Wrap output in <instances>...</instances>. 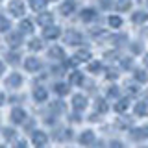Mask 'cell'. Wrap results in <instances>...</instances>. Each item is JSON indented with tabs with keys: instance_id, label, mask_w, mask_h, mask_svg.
Returning a JSON list of instances; mask_svg holds the SVG:
<instances>
[{
	"instance_id": "1",
	"label": "cell",
	"mask_w": 148,
	"mask_h": 148,
	"mask_svg": "<svg viewBox=\"0 0 148 148\" xmlns=\"http://www.w3.org/2000/svg\"><path fill=\"white\" fill-rule=\"evenodd\" d=\"M37 22L45 28L54 26V15L50 11H41V13H37Z\"/></svg>"
},
{
	"instance_id": "2",
	"label": "cell",
	"mask_w": 148,
	"mask_h": 148,
	"mask_svg": "<svg viewBox=\"0 0 148 148\" xmlns=\"http://www.w3.org/2000/svg\"><path fill=\"white\" fill-rule=\"evenodd\" d=\"M8 9H9V13L11 15H15V17H21V15H24V2H9L8 4Z\"/></svg>"
},
{
	"instance_id": "3",
	"label": "cell",
	"mask_w": 148,
	"mask_h": 148,
	"mask_svg": "<svg viewBox=\"0 0 148 148\" xmlns=\"http://www.w3.org/2000/svg\"><path fill=\"white\" fill-rule=\"evenodd\" d=\"M43 35H45V39H48V41H56L61 35V28L59 26H48V28H45Z\"/></svg>"
},
{
	"instance_id": "4",
	"label": "cell",
	"mask_w": 148,
	"mask_h": 148,
	"mask_svg": "<svg viewBox=\"0 0 148 148\" xmlns=\"http://www.w3.org/2000/svg\"><path fill=\"white\" fill-rule=\"evenodd\" d=\"M32 141H34V145L37 146V148H43L45 145H46V141H48V137H46V133L45 132H34V135H32Z\"/></svg>"
},
{
	"instance_id": "5",
	"label": "cell",
	"mask_w": 148,
	"mask_h": 148,
	"mask_svg": "<svg viewBox=\"0 0 148 148\" xmlns=\"http://www.w3.org/2000/svg\"><path fill=\"white\" fill-rule=\"evenodd\" d=\"M72 108L76 111H83L87 108V98L83 95H74L72 96Z\"/></svg>"
},
{
	"instance_id": "6",
	"label": "cell",
	"mask_w": 148,
	"mask_h": 148,
	"mask_svg": "<svg viewBox=\"0 0 148 148\" xmlns=\"http://www.w3.org/2000/svg\"><path fill=\"white\" fill-rule=\"evenodd\" d=\"M11 120L15 124H22L26 120V111L22 108H13L11 109Z\"/></svg>"
},
{
	"instance_id": "7",
	"label": "cell",
	"mask_w": 148,
	"mask_h": 148,
	"mask_svg": "<svg viewBox=\"0 0 148 148\" xmlns=\"http://www.w3.org/2000/svg\"><path fill=\"white\" fill-rule=\"evenodd\" d=\"M24 69L28 72H35V71L41 69V61L37 58H26L24 59Z\"/></svg>"
},
{
	"instance_id": "8",
	"label": "cell",
	"mask_w": 148,
	"mask_h": 148,
	"mask_svg": "<svg viewBox=\"0 0 148 148\" xmlns=\"http://www.w3.org/2000/svg\"><path fill=\"white\" fill-rule=\"evenodd\" d=\"M80 143L83 146H91L92 143H95V133H92V130H85V132H82Z\"/></svg>"
},
{
	"instance_id": "9",
	"label": "cell",
	"mask_w": 148,
	"mask_h": 148,
	"mask_svg": "<svg viewBox=\"0 0 148 148\" xmlns=\"http://www.w3.org/2000/svg\"><path fill=\"white\" fill-rule=\"evenodd\" d=\"M74 9H76V2H63L61 6H59V13L67 17V15H72Z\"/></svg>"
},
{
	"instance_id": "10",
	"label": "cell",
	"mask_w": 148,
	"mask_h": 148,
	"mask_svg": "<svg viewBox=\"0 0 148 148\" xmlns=\"http://www.w3.org/2000/svg\"><path fill=\"white\" fill-rule=\"evenodd\" d=\"M21 43H22V35L21 34H15V32H13V34L8 35V45L11 46V48H18Z\"/></svg>"
},
{
	"instance_id": "11",
	"label": "cell",
	"mask_w": 148,
	"mask_h": 148,
	"mask_svg": "<svg viewBox=\"0 0 148 148\" xmlns=\"http://www.w3.org/2000/svg\"><path fill=\"white\" fill-rule=\"evenodd\" d=\"M6 83H8V87H21L22 76L18 72H13V74H9V78L6 80Z\"/></svg>"
},
{
	"instance_id": "12",
	"label": "cell",
	"mask_w": 148,
	"mask_h": 148,
	"mask_svg": "<svg viewBox=\"0 0 148 148\" xmlns=\"http://www.w3.org/2000/svg\"><path fill=\"white\" fill-rule=\"evenodd\" d=\"M65 41H67L69 45L76 46V45H80V43H82V35L78 34V32H69V34L65 35Z\"/></svg>"
},
{
	"instance_id": "13",
	"label": "cell",
	"mask_w": 148,
	"mask_h": 148,
	"mask_svg": "<svg viewBox=\"0 0 148 148\" xmlns=\"http://www.w3.org/2000/svg\"><path fill=\"white\" fill-rule=\"evenodd\" d=\"M34 98L37 102H45L46 98H48V91L45 89V87H35V91H34Z\"/></svg>"
},
{
	"instance_id": "14",
	"label": "cell",
	"mask_w": 148,
	"mask_h": 148,
	"mask_svg": "<svg viewBox=\"0 0 148 148\" xmlns=\"http://www.w3.org/2000/svg\"><path fill=\"white\" fill-rule=\"evenodd\" d=\"M132 137H133V139H146V137H148V126L135 128V130L132 132Z\"/></svg>"
},
{
	"instance_id": "15",
	"label": "cell",
	"mask_w": 148,
	"mask_h": 148,
	"mask_svg": "<svg viewBox=\"0 0 148 148\" xmlns=\"http://www.w3.org/2000/svg\"><path fill=\"white\" fill-rule=\"evenodd\" d=\"M69 83H72V85H80V83H83V72L74 71L71 76H69Z\"/></svg>"
},
{
	"instance_id": "16",
	"label": "cell",
	"mask_w": 148,
	"mask_h": 148,
	"mask_svg": "<svg viewBox=\"0 0 148 148\" xmlns=\"http://www.w3.org/2000/svg\"><path fill=\"white\" fill-rule=\"evenodd\" d=\"M48 54H50V58H54V59H63L65 58V50L59 48V46H52Z\"/></svg>"
},
{
	"instance_id": "17",
	"label": "cell",
	"mask_w": 148,
	"mask_h": 148,
	"mask_svg": "<svg viewBox=\"0 0 148 148\" xmlns=\"http://www.w3.org/2000/svg\"><path fill=\"white\" fill-rule=\"evenodd\" d=\"M34 32V22L32 21H21V34H32Z\"/></svg>"
},
{
	"instance_id": "18",
	"label": "cell",
	"mask_w": 148,
	"mask_h": 148,
	"mask_svg": "<svg viewBox=\"0 0 148 148\" xmlns=\"http://www.w3.org/2000/svg\"><path fill=\"white\" fill-rule=\"evenodd\" d=\"M92 18H96V11H95V9L87 8V9H83V11H82V21L89 22V21H92Z\"/></svg>"
},
{
	"instance_id": "19",
	"label": "cell",
	"mask_w": 148,
	"mask_h": 148,
	"mask_svg": "<svg viewBox=\"0 0 148 148\" xmlns=\"http://www.w3.org/2000/svg\"><path fill=\"white\" fill-rule=\"evenodd\" d=\"M74 58H76V59H74L76 63H80V61H89V59H91V52H89V50H80V52L74 56Z\"/></svg>"
},
{
	"instance_id": "20",
	"label": "cell",
	"mask_w": 148,
	"mask_h": 148,
	"mask_svg": "<svg viewBox=\"0 0 148 148\" xmlns=\"http://www.w3.org/2000/svg\"><path fill=\"white\" fill-rule=\"evenodd\" d=\"M69 83H56L54 85V91L58 92V95H61V96H65V95H69Z\"/></svg>"
},
{
	"instance_id": "21",
	"label": "cell",
	"mask_w": 148,
	"mask_h": 148,
	"mask_svg": "<svg viewBox=\"0 0 148 148\" xmlns=\"http://www.w3.org/2000/svg\"><path fill=\"white\" fill-rule=\"evenodd\" d=\"M128 106H130L128 98H122V100H119L117 104H115V111H117V113H122V111L128 109Z\"/></svg>"
},
{
	"instance_id": "22",
	"label": "cell",
	"mask_w": 148,
	"mask_h": 148,
	"mask_svg": "<svg viewBox=\"0 0 148 148\" xmlns=\"http://www.w3.org/2000/svg\"><path fill=\"white\" fill-rule=\"evenodd\" d=\"M95 108H96V111H98V113H106V111L109 109V106L106 104V100H96V104H95Z\"/></svg>"
},
{
	"instance_id": "23",
	"label": "cell",
	"mask_w": 148,
	"mask_h": 148,
	"mask_svg": "<svg viewBox=\"0 0 148 148\" xmlns=\"http://www.w3.org/2000/svg\"><path fill=\"white\" fill-rule=\"evenodd\" d=\"M108 22H109V26L111 28H120V26H122V18H120V17H117V15H111L109 18H108Z\"/></svg>"
},
{
	"instance_id": "24",
	"label": "cell",
	"mask_w": 148,
	"mask_h": 148,
	"mask_svg": "<svg viewBox=\"0 0 148 148\" xmlns=\"http://www.w3.org/2000/svg\"><path fill=\"white\" fill-rule=\"evenodd\" d=\"M146 113H148V108H146V104L139 102V104L135 106V115H137V117H141V115H146Z\"/></svg>"
},
{
	"instance_id": "25",
	"label": "cell",
	"mask_w": 148,
	"mask_h": 148,
	"mask_svg": "<svg viewBox=\"0 0 148 148\" xmlns=\"http://www.w3.org/2000/svg\"><path fill=\"white\" fill-rule=\"evenodd\" d=\"M30 8H32V9H35L37 13H41V11H43V9L46 8V2H37V0H35V2H30Z\"/></svg>"
},
{
	"instance_id": "26",
	"label": "cell",
	"mask_w": 148,
	"mask_h": 148,
	"mask_svg": "<svg viewBox=\"0 0 148 148\" xmlns=\"http://www.w3.org/2000/svg\"><path fill=\"white\" fill-rule=\"evenodd\" d=\"M87 69H89V72H95V74H96V72L102 71V63H100V61H91Z\"/></svg>"
},
{
	"instance_id": "27",
	"label": "cell",
	"mask_w": 148,
	"mask_h": 148,
	"mask_svg": "<svg viewBox=\"0 0 148 148\" xmlns=\"http://www.w3.org/2000/svg\"><path fill=\"white\" fill-rule=\"evenodd\" d=\"M28 48L30 50H41L43 48V43H41L39 39H32L30 43H28Z\"/></svg>"
},
{
	"instance_id": "28",
	"label": "cell",
	"mask_w": 148,
	"mask_h": 148,
	"mask_svg": "<svg viewBox=\"0 0 148 148\" xmlns=\"http://www.w3.org/2000/svg\"><path fill=\"white\" fill-rule=\"evenodd\" d=\"M9 30V21L4 15H0V32H8Z\"/></svg>"
},
{
	"instance_id": "29",
	"label": "cell",
	"mask_w": 148,
	"mask_h": 148,
	"mask_svg": "<svg viewBox=\"0 0 148 148\" xmlns=\"http://www.w3.org/2000/svg\"><path fill=\"white\" fill-rule=\"evenodd\" d=\"M135 80H137V82H146V80H148L146 72H145V71H135Z\"/></svg>"
},
{
	"instance_id": "30",
	"label": "cell",
	"mask_w": 148,
	"mask_h": 148,
	"mask_svg": "<svg viewBox=\"0 0 148 148\" xmlns=\"http://www.w3.org/2000/svg\"><path fill=\"white\" fill-rule=\"evenodd\" d=\"M115 6H117V9H119V11H126V9H130V8H132V4H130V2H117Z\"/></svg>"
},
{
	"instance_id": "31",
	"label": "cell",
	"mask_w": 148,
	"mask_h": 148,
	"mask_svg": "<svg viewBox=\"0 0 148 148\" xmlns=\"http://www.w3.org/2000/svg\"><path fill=\"white\" fill-rule=\"evenodd\" d=\"M146 15H143V13H137V15H133V21L135 22H143V21H146Z\"/></svg>"
},
{
	"instance_id": "32",
	"label": "cell",
	"mask_w": 148,
	"mask_h": 148,
	"mask_svg": "<svg viewBox=\"0 0 148 148\" xmlns=\"http://www.w3.org/2000/svg\"><path fill=\"white\" fill-rule=\"evenodd\" d=\"M13 135H15V133H13V130H9V128L4 130V137H6V139H13Z\"/></svg>"
},
{
	"instance_id": "33",
	"label": "cell",
	"mask_w": 148,
	"mask_h": 148,
	"mask_svg": "<svg viewBox=\"0 0 148 148\" xmlns=\"http://www.w3.org/2000/svg\"><path fill=\"white\" fill-rule=\"evenodd\" d=\"M17 58H18L17 54H9V56H8V61H11V63H18V59H17Z\"/></svg>"
},
{
	"instance_id": "34",
	"label": "cell",
	"mask_w": 148,
	"mask_h": 148,
	"mask_svg": "<svg viewBox=\"0 0 148 148\" xmlns=\"http://www.w3.org/2000/svg\"><path fill=\"white\" fill-rule=\"evenodd\" d=\"M115 41H117V45H122V41H128L126 35H117L115 37Z\"/></svg>"
},
{
	"instance_id": "35",
	"label": "cell",
	"mask_w": 148,
	"mask_h": 148,
	"mask_svg": "<svg viewBox=\"0 0 148 148\" xmlns=\"http://www.w3.org/2000/svg\"><path fill=\"white\" fill-rule=\"evenodd\" d=\"M108 95H109V96H117V95H119V89L113 85V87H111V89L108 91Z\"/></svg>"
},
{
	"instance_id": "36",
	"label": "cell",
	"mask_w": 148,
	"mask_h": 148,
	"mask_svg": "<svg viewBox=\"0 0 148 148\" xmlns=\"http://www.w3.org/2000/svg\"><path fill=\"white\" fill-rule=\"evenodd\" d=\"M111 148H124V146H122L120 141H113V143H111Z\"/></svg>"
},
{
	"instance_id": "37",
	"label": "cell",
	"mask_w": 148,
	"mask_h": 148,
	"mask_svg": "<svg viewBox=\"0 0 148 148\" xmlns=\"http://www.w3.org/2000/svg\"><path fill=\"white\" fill-rule=\"evenodd\" d=\"M13 148H26V143L24 141H18V143H15V146Z\"/></svg>"
},
{
	"instance_id": "38",
	"label": "cell",
	"mask_w": 148,
	"mask_h": 148,
	"mask_svg": "<svg viewBox=\"0 0 148 148\" xmlns=\"http://www.w3.org/2000/svg\"><path fill=\"white\" fill-rule=\"evenodd\" d=\"M122 67H124V69L132 67V59H124V61H122Z\"/></svg>"
},
{
	"instance_id": "39",
	"label": "cell",
	"mask_w": 148,
	"mask_h": 148,
	"mask_svg": "<svg viewBox=\"0 0 148 148\" xmlns=\"http://www.w3.org/2000/svg\"><path fill=\"white\" fill-rule=\"evenodd\" d=\"M92 148H104V143H98V145H95Z\"/></svg>"
},
{
	"instance_id": "40",
	"label": "cell",
	"mask_w": 148,
	"mask_h": 148,
	"mask_svg": "<svg viewBox=\"0 0 148 148\" xmlns=\"http://www.w3.org/2000/svg\"><path fill=\"white\" fill-rule=\"evenodd\" d=\"M0 104H4V95H0Z\"/></svg>"
},
{
	"instance_id": "41",
	"label": "cell",
	"mask_w": 148,
	"mask_h": 148,
	"mask_svg": "<svg viewBox=\"0 0 148 148\" xmlns=\"http://www.w3.org/2000/svg\"><path fill=\"white\" fill-rule=\"evenodd\" d=\"M145 61H146V63H148V56H146V59H145Z\"/></svg>"
},
{
	"instance_id": "42",
	"label": "cell",
	"mask_w": 148,
	"mask_h": 148,
	"mask_svg": "<svg viewBox=\"0 0 148 148\" xmlns=\"http://www.w3.org/2000/svg\"><path fill=\"white\" fill-rule=\"evenodd\" d=\"M0 148H6V146H2V145H0Z\"/></svg>"
}]
</instances>
